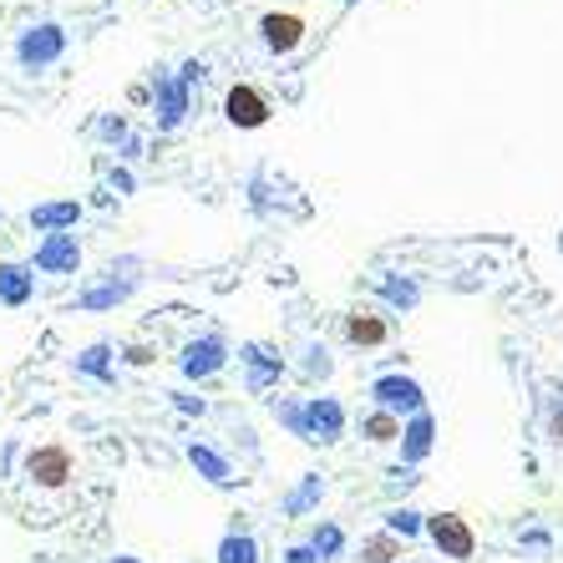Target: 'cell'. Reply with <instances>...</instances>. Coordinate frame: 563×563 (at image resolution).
<instances>
[{
	"label": "cell",
	"mask_w": 563,
	"mask_h": 563,
	"mask_svg": "<svg viewBox=\"0 0 563 563\" xmlns=\"http://www.w3.org/2000/svg\"><path fill=\"white\" fill-rule=\"evenodd\" d=\"M128 102H137V107L153 102V87H143V81H137V87H128Z\"/></svg>",
	"instance_id": "33"
},
{
	"label": "cell",
	"mask_w": 563,
	"mask_h": 563,
	"mask_svg": "<svg viewBox=\"0 0 563 563\" xmlns=\"http://www.w3.org/2000/svg\"><path fill=\"white\" fill-rule=\"evenodd\" d=\"M269 411H275L279 427H289V437H300V442H310V427H305V401H289V396H275V401H269Z\"/></svg>",
	"instance_id": "23"
},
{
	"label": "cell",
	"mask_w": 563,
	"mask_h": 563,
	"mask_svg": "<svg viewBox=\"0 0 563 563\" xmlns=\"http://www.w3.org/2000/svg\"><path fill=\"white\" fill-rule=\"evenodd\" d=\"M128 361H132V366H147V361H153V351H143V345H132Z\"/></svg>",
	"instance_id": "36"
},
{
	"label": "cell",
	"mask_w": 563,
	"mask_h": 563,
	"mask_svg": "<svg viewBox=\"0 0 563 563\" xmlns=\"http://www.w3.org/2000/svg\"><path fill=\"white\" fill-rule=\"evenodd\" d=\"M361 437H366V442H401V417H391V411H371L366 421H361Z\"/></svg>",
	"instance_id": "22"
},
{
	"label": "cell",
	"mask_w": 563,
	"mask_h": 563,
	"mask_svg": "<svg viewBox=\"0 0 563 563\" xmlns=\"http://www.w3.org/2000/svg\"><path fill=\"white\" fill-rule=\"evenodd\" d=\"M0 219H5V213H0Z\"/></svg>",
	"instance_id": "39"
},
{
	"label": "cell",
	"mask_w": 563,
	"mask_h": 563,
	"mask_svg": "<svg viewBox=\"0 0 563 563\" xmlns=\"http://www.w3.org/2000/svg\"><path fill=\"white\" fill-rule=\"evenodd\" d=\"M380 300L386 305H396V310H417V300H421V285L417 279H380Z\"/></svg>",
	"instance_id": "24"
},
{
	"label": "cell",
	"mask_w": 563,
	"mask_h": 563,
	"mask_svg": "<svg viewBox=\"0 0 563 563\" xmlns=\"http://www.w3.org/2000/svg\"><path fill=\"white\" fill-rule=\"evenodd\" d=\"M112 563H143V559H128V553H122V559H112Z\"/></svg>",
	"instance_id": "38"
},
{
	"label": "cell",
	"mask_w": 563,
	"mask_h": 563,
	"mask_svg": "<svg viewBox=\"0 0 563 563\" xmlns=\"http://www.w3.org/2000/svg\"><path fill=\"white\" fill-rule=\"evenodd\" d=\"M118 157L122 163H137V157H143V137H128V143L118 147Z\"/></svg>",
	"instance_id": "32"
},
{
	"label": "cell",
	"mask_w": 563,
	"mask_h": 563,
	"mask_svg": "<svg viewBox=\"0 0 563 563\" xmlns=\"http://www.w3.org/2000/svg\"><path fill=\"white\" fill-rule=\"evenodd\" d=\"M371 401H376L380 411H391V417H417V411H427V391H421L411 376L371 380Z\"/></svg>",
	"instance_id": "6"
},
{
	"label": "cell",
	"mask_w": 563,
	"mask_h": 563,
	"mask_svg": "<svg viewBox=\"0 0 563 563\" xmlns=\"http://www.w3.org/2000/svg\"><path fill=\"white\" fill-rule=\"evenodd\" d=\"M285 563H320V553L310 543H295V549H285Z\"/></svg>",
	"instance_id": "31"
},
{
	"label": "cell",
	"mask_w": 563,
	"mask_h": 563,
	"mask_svg": "<svg viewBox=\"0 0 563 563\" xmlns=\"http://www.w3.org/2000/svg\"><path fill=\"white\" fill-rule=\"evenodd\" d=\"M396 559H401V538L380 528V533H371L366 543H361V559L355 563H396Z\"/></svg>",
	"instance_id": "21"
},
{
	"label": "cell",
	"mask_w": 563,
	"mask_h": 563,
	"mask_svg": "<svg viewBox=\"0 0 563 563\" xmlns=\"http://www.w3.org/2000/svg\"><path fill=\"white\" fill-rule=\"evenodd\" d=\"M112 355H118L112 345L97 341V345H87V351L77 355V371H81V376H92V380H112V376H118V371H112Z\"/></svg>",
	"instance_id": "19"
},
{
	"label": "cell",
	"mask_w": 563,
	"mask_h": 563,
	"mask_svg": "<svg viewBox=\"0 0 563 563\" xmlns=\"http://www.w3.org/2000/svg\"><path fill=\"white\" fill-rule=\"evenodd\" d=\"M310 549L320 553V563H325V559H341V553H345V528L341 523H320L310 533Z\"/></svg>",
	"instance_id": "26"
},
{
	"label": "cell",
	"mask_w": 563,
	"mask_h": 563,
	"mask_svg": "<svg viewBox=\"0 0 563 563\" xmlns=\"http://www.w3.org/2000/svg\"><path fill=\"white\" fill-rule=\"evenodd\" d=\"M320 498H325V477H320V472H305L300 487L285 498V512L289 518H305L310 508H320Z\"/></svg>",
	"instance_id": "18"
},
{
	"label": "cell",
	"mask_w": 563,
	"mask_h": 563,
	"mask_svg": "<svg viewBox=\"0 0 563 563\" xmlns=\"http://www.w3.org/2000/svg\"><path fill=\"white\" fill-rule=\"evenodd\" d=\"M213 563H260V543H254V533H229L213 549Z\"/></svg>",
	"instance_id": "20"
},
{
	"label": "cell",
	"mask_w": 563,
	"mask_h": 563,
	"mask_svg": "<svg viewBox=\"0 0 563 563\" xmlns=\"http://www.w3.org/2000/svg\"><path fill=\"white\" fill-rule=\"evenodd\" d=\"M432 446H437V417L432 411H417V417L401 421V462H407V467H417V462L432 457Z\"/></svg>",
	"instance_id": "12"
},
{
	"label": "cell",
	"mask_w": 563,
	"mask_h": 563,
	"mask_svg": "<svg viewBox=\"0 0 563 563\" xmlns=\"http://www.w3.org/2000/svg\"><path fill=\"white\" fill-rule=\"evenodd\" d=\"M66 56V31L56 21H36L15 36V62L26 66V71H41V66H56Z\"/></svg>",
	"instance_id": "1"
},
{
	"label": "cell",
	"mask_w": 563,
	"mask_h": 563,
	"mask_svg": "<svg viewBox=\"0 0 563 563\" xmlns=\"http://www.w3.org/2000/svg\"><path fill=\"white\" fill-rule=\"evenodd\" d=\"M223 366H229V341H223L219 330H213V335L188 341L184 355H178V371H184L188 380H209V376H219Z\"/></svg>",
	"instance_id": "7"
},
{
	"label": "cell",
	"mask_w": 563,
	"mask_h": 563,
	"mask_svg": "<svg viewBox=\"0 0 563 563\" xmlns=\"http://www.w3.org/2000/svg\"><path fill=\"white\" fill-rule=\"evenodd\" d=\"M549 432H553V442L563 446V411H559V417H553V427H549Z\"/></svg>",
	"instance_id": "37"
},
{
	"label": "cell",
	"mask_w": 563,
	"mask_h": 563,
	"mask_svg": "<svg viewBox=\"0 0 563 563\" xmlns=\"http://www.w3.org/2000/svg\"><path fill=\"white\" fill-rule=\"evenodd\" d=\"M112 188H118V194H132V173L112 168Z\"/></svg>",
	"instance_id": "34"
},
{
	"label": "cell",
	"mask_w": 563,
	"mask_h": 563,
	"mask_svg": "<svg viewBox=\"0 0 563 563\" xmlns=\"http://www.w3.org/2000/svg\"><path fill=\"white\" fill-rule=\"evenodd\" d=\"M239 361H244V371H250V376H244V386H250V391H269V386L285 376V355L269 351V345H260V341L244 345V351H239Z\"/></svg>",
	"instance_id": "11"
},
{
	"label": "cell",
	"mask_w": 563,
	"mask_h": 563,
	"mask_svg": "<svg viewBox=\"0 0 563 563\" xmlns=\"http://www.w3.org/2000/svg\"><path fill=\"white\" fill-rule=\"evenodd\" d=\"M523 543L528 549H538V553H549V533H523Z\"/></svg>",
	"instance_id": "35"
},
{
	"label": "cell",
	"mask_w": 563,
	"mask_h": 563,
	"mask_svg": "<svg viewBox=\"0 0 563 563\" xmlns=\"http://www.w3.org/2000/svg\"><path fill=\"white\" fill-rule=\"evenodd\" d=\"M97 137H107V143H128L132 132H128V118H112V112H107V118H97Z\"/></svg>",
	"instance_id": "28"
},
{
	"label": "cell",
	"mask_w": 563,
	"mask_h": 563,
	"mask_svg": "<svg viewBox=\"0 0 563 563\" xmlns=\"http://www.w3.org/2000/svg\"><path fill=\"white\" fill-rule=\"evenodd\" d=\"M345 341L361 345V351H380V345L391 341V320H386V314H371V310L345 314Z\"/></svg>",
	"instance_id": "14"
},
{
	"label": "cell",
	"mask_w": 563,
	"mask_h": 563,
	"mask_svg": "<svg viewBox=\"0 0 563 563\" xmlns=\"http://www.w3.org/2000/svg\"><path fill=\"white\" fill-rule=\"evenodd\" d=\"M188 118V87L178 81V71H157L153 77V122L157 132H178Z\"/></svg>",
	"instance_id": "4"
},
{
	"label": "cell",
	"mask_w": 563,
	"mask_h": 563,
	"mask_svg": "<svg viewBox=\"0 0 563 563\" xmlns=\"http://www.w3.org/2000/svg\"><path fill=\"white\" fill-rule=\"evenodd\" d=\"M77 223H81L77 198H52V203H36V209H31V229H41V234H71Z\"/></svg>",
	"instance_id": "13"
},
{
	"label": "cell",
	"mask_w": 563,
	"mask_h": 563,
	"mask_svg": "<svg viewBox=\"0 0 563 563\" xmlns=\"http://www.w3.org/2000/svg\"><path fill=\"white\" fill-rule=\"evenodd\" d=\"M188 462H194V472L203 477V483H213V487H234L239 483L234 462L223 457V452H213L209 442H188Z\"/></svg>",
	"instance_id": "15"
},
{
	"label": "cell",
	"mask_w": 563,
	"mask_h": 563,
	"mask_svg": "<svg viewBox=\"0 0 563 563\" xmlns=\"http://www.w3.org/2000/svg\"><path fill=\"white\" fill-rule=\"evenodd\" d=\"M330 371H335V361L325 345H305V376H330Z\"/></svg>",
	"instance_id": "27"
},
{
	"label": "cell",
	"mask_w": 563,
	"mask_h": 563,
	"mask_svg": "<svg viewBox=\"0 0 563 563\" xmlns=\"http://www.w3.org/2000/svg\"><path fill=\"white\" fill-rule=\"evenodd\" d=\"M132 295V279H112L107 275L102 285H92V289H81L77 295V305L81 310H112V305H122Z\"/></svg>",
	"instance_id": "17"
},
{
	"label": "cell",
	"mask_w": 563,
	"mask_h": 563,
	"mask_svg": "<svg viewBox=\"0 0 563 563\" xmlns=\"http://www.w3.org/2000/svg\"><path fill=\"white\" fill-rule=\"evenodd\" d=\"M203 77H209V62H184V71H178L184 87H194V81H203Z\"/></svg>",
	"instance_id": "30"
},
{
	"label": "cell",
	"mask_w": 563,
	"mask_h": 563,
	"mask_svg": "<svg viewBox=\"0 0 563 563\" xmlns=\"http://www.w3.org/2000/svg\"><path fill=\"white\" fill-rule=\"evenodd\" d=\"M386 533H396L401 543H407V538H417V533H427V512H417V508H391V512H386Z\"/></svg>",
	"instance_id": "25"
},
{
	"label": "cell",
	"mask_w": 563,
	"mask_h": 563,
	"mask_svg": "<svg viewBox=\"0 0 563 563\" xmlns=\"http://www.w3.org/2000/svg\"><path fill=\"white\" fill-rule=\"evenodd\" d=\"M305 427H310V442L330 446L345 437V407L335 401V396H310L305 401Z\"/></svg>",
	"instance_id": "9"
},
{
	"label": "cell",
	"mask_w": 563,
	"mask_h": 563,
	"mask_svg": "<svg viewBox=\"0 0 563 563\" xmlns=\"http://www.w3.org/2000/svg\"><path fill=\"white\" fill-rule=\"evenodd\" d=\"M260 36H264V46H269L275 56L300 52V41H305V15H300V11H269V15H260Z\"/></svg>",
	"instance_id": "10"
},
{
	"label": "cell",
	"mask_w": 563,
	"mask_h": 563,
	"mask_svg": "<svg viewBox=\"0 0 563 563\" xmlns=\"http://www.w3.org/2000/svg\"><path fill=\"white\" fill-rule=\"evenodd\" d=\"M173 407L184 411V417H203V411H209V401H203V396H188V391H173Z\"/></svg>",
	"instance_id": "29"
},
{
	"label": "cell",
	"mask_w": 563,
	"mask_h": 563,
	"mask_svg": "<svg viewBox=\"0 0 563 563\" xmlns=\"http://www.w3.org/2000/svg\"><path fill=\"white\" fill-rule=\"evenodd\" d=\"M269 97L254 87V81H234L229 87V97H223V118H229V128H244V132H254V128H264L269 122Z\"/></svg>",
	"instance_id": "5"
},
{
	"label": "cell",
	"mask_w": 563,
	"mask_h": 563,
	"mask_svg": "<svg viewBox=\"0 0 563 563\" xmlns=\"http://www.w3.org/2000/svg\"><path fill=\"white\" fill-rule=\"evenodd\" d=\"M36 275H77L81 269V239L77 234H46L36 244V260H31Z\"/></svg>",
	"instance_id": "8"
},
{
	"label": "cell",
	"mask_w": 563,
	"mask_h": 563,
	"mask_svg": "<svg viewBox=\"0 0 563 563\" xmlns=\"http://www.w3.org/2000/svg\"><path fill=\"white\" fill-rule=\"evenodd\" d=\"M71 452H66L62 442H41V446H31L26 452V477L36 487H46V493H56V487H66L71 483Z\"/></svg>",
	"instance_id": "3"
},
{
	"label": "cell",
	"mask_w": 563,
	"mask_h": 563,
	"mask_svg": "<svg viewBox=\"0 0 563 563\" xmlns=\"http://www.w3.org/2000/svg\"><path fill=\"white\" fill-rule=\"evenodd\" d=\"M36 295V269L31 264H0V305L5 310H21Z\"/></svg>",
	"instance_id": "16"
},
{
	"label": "cell",
	"mask_w": 563,
	"mask_h": 563,
	"mask_svg": "<svg viewBox=\"0 0 563 563\" xmlns=\"http://www.w3.org/2000/svg\"><path fill=\"white\" fill-rule=\"evenodd\" d=\"M427 538H432L437 549H442V559H452V563H467L472 553H477V533L467 528L462 512H432V518H427Z\"/></svg>",
	"instance_id": "2"
}]
</instances>
